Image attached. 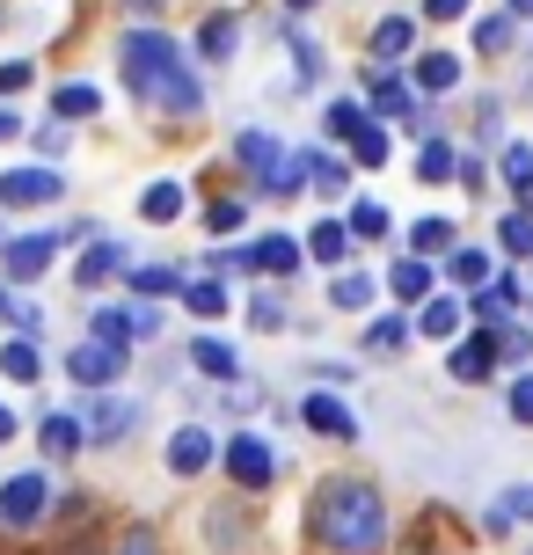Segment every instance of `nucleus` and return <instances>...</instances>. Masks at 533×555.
Segmentation results:
<instances>
[{
    "label": "nucleus",
    "mask_w": 533,
    "mask_h": 555,
    "mask_svg": "<svg viewBox=\"0 0 533 555\" xmlns=\"http://www.w3.org/2000/svg\"><path fill=\"white\" fill-rule=\"evenodd\" d=\"M117 66H125V88L140 103H154V111H169V117L205 111V81H197V66L183 59V44H176L169 29H125Z\"/></svg>",
    "instance_id": "1"
},
{
    "label": "nucleus",
    "mask_w": 533,
    "mask_h": 555,
    "mask_svg": "<svg viewBox=\"0 0 533 555\" xmlns=\"http://www.w3.org/2000/svg\"><path fill=\"white\" fill-rule=\"evenodd\" d=\"M308 533L329 555H380V548H388V504H380V490H373V482L337 475V482H322V490H314Z\"/></svg>",
    "instance_id": "2"
},
{
    "label": "nucleus",
    "mask_w": 533,
    "mask_h": 555,
    "mask_svg": "<svg viewBox=\"0 0 533 555\" xmlns=\"http://www.w3.org/2000/svg\"><path fill=\"white\" fill-rule=\"evenodd\" d=\"M234 162L263 183V197H292L300 183H308V154H285L278 132H242L234 139Z\"/></svg>",
    "instance_id": "3"
},
{
    "label": "nucleus",
    "mask_w": 533,
    "mask_h": 555,
    "mask_svg": "<svg viewBox=\"0 0 533 555\" xmlns=\"http://www.w3.org/2000/svg\"><path fill=\"white\" fill-rule=\"evenodd\" d=\"M66 373L81 380V388H117V373H125V344H103V336H88L66 351Z\"/></svg>",
    "instance_id": "4"
},
{
    "label": "nucleus",
    "mask_w": 533,
    "mask_h": 555,
    "mask_svg": "<svg viewBox=\"0 0 533 555\" xmlns=\"http://www.w3.org/2000/svg\"><path fill=\"white\" fill-rule=\"evenodd\" d=\"M44 504H52V482H44V475H8V482H0V519H8V527H37Z\"/></svg>",
    "instance_id": "5"
},
{
    "label": "nucleus",
    "mask_w": 533,
    "mask_h": 555,
    "mask_svg": "<svg viewBox=\"0 0 533 555\" xmlns=\"http://www.w3.org/2000/svg\"><path fill=\"white\" fill-rule=\"evenodd\" d=\"M52 197H58V168H8L0 176V205H15V212L52 205Z\"/></svg>",
    "instance_id": "6"
},
{
    "label": "nucleus",
    "mask_w": 533,
    "mask_h": 555,
    "mask_svg": "<svg viewBox=\"0 0 533 555\" xmlns=\"http://www.w3.org/2000/svg\"><path fill=\"white\" fill-rule=\"evenodd\" d=\"M271 468H278V461H271V446L256 439V431L226 439V475H234L242 490H263V482H271Z\"/></svg>",
    "instance_id": "7"
},
{
    "label": "nucleus",
    "mask_w": 533,
    "mask_h": 555,
    "mask_svg": "<svg viewBox=\"0 0 533 555\" xmlns=\"http://www.w3.org/2000/svg\"><path fill=\"white\" fill-rule=\"evenodd\" d=\"M300 416H308V431H322V439H359V416L343 410L337 395H308Z\"/></svg>",
    "instance_id": "8"
},
{
    "label": "nucleus",
    "mask_w": 533,
    "mask_h": 555,
    "mask_svg": "<svg viewBox=\"0 0 533 555\" xmlns=\"http://www.w3.org/2000/svg\"><path fill=\"white\" fill-rule=\"evenodd\" d=\"M58 256V234H23V242H8V278H44Z\"/></svg>",
    "instance_id": "9"
},
{
    "label": "nucleus",
    "mask_w": 533,
    "mask_h": 555,
    "mask_svg": "<svg viewBox=\"0 0 533 555\" xmlns=\"http://www.w3.org/2000/svg\"><path fill=\"white\" fill-rule=\"evenodd\" d=\"M169 468L176 475H205L212 468V431H205V424H183V431L169 439Z\"/></svg>",
    "instance_id": "10"
},
{
    "label": "nucleus",
    "mask_w": 533,
    "mask_h": 555,
    "mask_svg": "<svg viewBox=\"0 0 533 555\" xmlns=\"http://www.w3.org/2000/svg\"><path fill=\"white\" fill-rule=\"evenodd\" d=\"M460 314H468L460 300H439V293H424V300H417V322H410V330L431 336V344H446V336H460Z\"/></svg>",
    "instance_id": "11"
},
{
    "label": "nucleus",
    "mask_w": 533,
    "mask_h": 555,
    "mask_svg": "<svg viewBox=\"0 0 533 555\" xmlns=\"http://www.w3.org/2000/svg\"><path fill=\"white\" fill-rule=\"evenodd\" d=\"M249 271L292 278V271H300V242H292V234H263V242H256V249H249Z\"/></svg>",
    "instance_id": "12"
},
{
    "label": "nucleus",
    "mask_w": 533,
    "mask_h": 555,
    "mask_svg": "<svg viewBox=\"0 0 533 555\" xmlns=\"http://www.w3.org/2000/svg\"><path fill=\"white\" fill-rule=\"evenodd\" d=\"M490 359H497V336L482 330V336H468V344H453V380H490Z\"/></svg>",
    "instance_id": "13"
},
{
    "label": "nucleus",
    "mask_w": 533,
    "mask_h": 555,
    "mask_svg": "<svg viewBox=\"0 0 533 555\" xmlns=\"http://www.w3.org/2000/svg\"><path fill=\"white\" fill-rule=\"evenodd\" d=\"M511 300H519V278H497V285H476V307H468V314H476L482 330H497L511 314Z\"/></svg>",
    "instance_id": "14"
},
{
    "label": "nucleus",
    "mask_w": 533,
    "mask_h": 555,
    "mask_svg": "<svg viewBox=\"0 0 533 555\" xmlns=\"http://www.w3.org/2000/svg\"><path fill=\"white\" fill-rule=\"evenodd\" d=\"M191 365L205 373V380H234V373H242V365H234V344H220V336H197Z\"/></svg>",
    "instance_id": "15"
},
{
    "label": "nucleus",
    "mask_w": 533,
    "mask_h": 555,
    "mask_svg": "<svg viewBox=\"0 0 533 555\" xmlns=\"http://www.w3.org/2000/svg\"><path fill=\"white\" fill-rule=\"evenodd\" d=\"M417 88H424V95H446V88H460V59H453V52H424V59H417Z\"/></svg>",
    "instance_id": "16"
},
{
    "label": "nucleus",
    "mask_w": 533,
    "mask_h": 555,
    "mask_svg": "<svg viewBox=\"0 0 533 555\" xmlns=\"http://www.w3.org/2000/svg\"><path fill=\"white\" fill-rule=\"evenodd\" d=\"M117 271H125V249H117V242H95V249H88L81 263H74V278H81L88 293H95L103 278H117Z\"/></svg>",
    "instance_id": "17"
},
{
    "label": "nucleus",
    "mask_w": 533,
    "mask_h": 555,
    "mask_svg": "<svg viewBox=\"0 0 533 555\" xmlns=\"http://www.w3.org/2000/svg\"><path fill=\"white\" fill-rule=\"evenodd\" d=\"M388 293L394 300H424V293H431V263H424V256H402L388 271Z\"/></svg>",
    "instance_id": "18"
},
{
    "label": "nucleus",
    "mask_w": 533,
    "mask_h": 555,
    "mask_svg": "<svg viewBox=\"0 0 533 555\" xmlns=\"http://www.w3.org/2000/svg\"><path fill=\"white\" fill-rule=\"evenodd\" d=\"M140 220H154V227L183 220V183H146V197H140Z\"/></svg>",
    "instance_id": "19"
},
{
    "label": "nucleus",
    "mask_w": 533,
    "mask_h": 555,
    "mask_svg": "<svg viewBox=\"0 0 533 555\" xmlns=\"http://www.w3.org/2000/svg\"><path fill=\"white\" fill-rule=\"evenodd\" d=\"M132 424H140V410H132V402H125V395H117V402H103V410H95V424H88V439H125V431H132Z\"/></svg>",
    "instance_id": "20"
},
{
    "label": "nucleus",
    "mask_w": 533,
    "mask_h": 555,
    "mask_svg": "<svg viewBox=\"0 0 533 555\" xmlns=\"http://www.w3.org/2000/svg\"><path fill=\"white\" fill-rule=\"evenodd\" d=\"M37 439H44V453H52V461H66V453H81V424H74V416H44V424H37Z\"/></svg>",
    "instance_id": "21"
},
{
    "label": "nucleus",
    "mask_w": 533,
    "mask_h": 555,
    "mask_svg": "<svg viewBox=\"0 0 533 555\" xmlns=\"http://www.w3.org/2000/svg\"><path fill=\"white\" fill-rule=\"evenodd\" d=\"M410 44H417V23L410 15H388V23L373 29V59H402Z\"/></svg>",
    "instance_id": "22"
},
{
    "label": "nucleus",
    "mask_w": 533,
    "mask_h": 555,
    "mask_svg": "<svg viewBox=\"0 0 533 555\" xmlns=\"http://www.w3.org/2000/svg\"><path fill=\"white\" fill-rule=\"evenodd\" d=\"M365 95H373V117H410V88L394 81V74H373Z\"/></svg>",
    "instance_id": "23"
},
{
    "label": "nucleus",
    "mask_w": 533,
    "mask_h": 555,
    "mask_svg": "<svg viewBox=\"0 0 533 555\" xmlns=\"http://www.w3.org/2000/svg\"><path fill=\"white\" fill-rule=\"evenodd\" d=\"M95 111H103V95H95L88 81H66L52 95V117H95Z\"/></svg>",
    "instance_id": "24"
},
{
    "label": "nucleus",
    "mask_w": 533,
    "mask_h": 555,
    "mask_svg": "<svg viewBox=\"0 0 533 555\" xmlns=\"http://www.w3.org/2000/svg\"><path fill=\"white\" fill-rule=\"evenodd\" d=\"M95 336H103V344H132V336H140V307H103V314H95Z\"/></svg>",
    "instance_id": "25"
},
{
    "label": "nucleus",
    "mask_w": 533,
    "mask_h": 555,
    "mask_svg": "<svg viewBox=\"0 0 533 555\" xmlns=\"http://www.w3.org/2000/svg\"><path fill=\"white\" fill-rule=\"evenodd\" d=\"M417 176H424V183H446V176H460V162H453V146H446V139H424Z\"/></svg>",
    "instance_id": "26"
},
{
    "label": "nucleus",
    "mask_w": 533,
    "mask_h": 555,
    "mask_svg": "<svg viewBox=\"0 0 533 555\" xmlns=\"http://www.w3.org/2000/svg\"><path fill=\"white\" fill-rule=\"evenodd\" d=\"M308 249H314V263H343V249H351V227L322 220V227L308 234Z\"/></svg>",
    "instance_id": "27"
},
{
    "label": "nucleus",
    "mask_w": 533,
    "mask_h": 555,
    "mask_svg": "<svg viewBox=\"0 0 533 555\" xmlns=\"http://www.w3.org/2000/svg\"><path fill=\"white\" fill-rule=\"evenodd\" d=\"M476 52H482V59L511 52V8H505V15H482V23H476Z\"/></svg>",
    "instance_id": "28"
},
{
    "label": "nucleus",
    "mask_w": 533,
    "mask_h": 555,
    "mask_svg": "<svg viewBox=\"0 0 533 555\" xmlns=\"http://www.w3.org/2000/svg\"><path fill=\"white\" fill-rule=\"evenodd\" d=\"M505 183L519 197H533V146H526V139H511V146H505Z\"/></svg>",
    "instance_id": "29"
},
{
    "label": "nucleus",
    "mask_w": 533,
    "mask_h": 555,
    "mask_svg": "<svg viewBox=\"0 0 533 555\" xmlns=\"http://www.w3.org/2000/svg\"><path fill=\"white\" fill-rule=\"evenodd\" d=\"M351 154H359L365 168H388V132H380V117H365L359 139H351Z\"/></svg>",
    "instance_id": "30"
},
{
    "label": "nucleus",
    "mask_w": 533,
    "mask_h": 555,
    "mask_svg": "<svg viewBox=\"0 0 533 555\" xmlns=\"http://www.w3.org/2000/svg\"><path fill=\"white\" fill-rule=\"evenodd\" d=\"M132 293H140V300H161V293H183V278H176L169 263H146V271H132Z\"/></svg>",
    "instance_id": "31"
},
{
    "label": "nucleus",
    "mask_w": 533,
    "mask_h": 555,
    "mask_svg": "<svg viewBox=\"0 0 533 555\" xmlns=\"http://www.w3.org/2000/svg\"><path fill=\"white\" fill-rule=\"evenodd\" d=\"M446 271H453V285H490V256L482 249H453Z\"/></svg>",
    "instance_id": "32"
},
{
    "label": "nucleus",
    "mask_w": 533,
    "mask_h": 555,
    "mask_svg": "<svg viewBox=\"0 0 533 555\" xmlns=\"http://www.w3.org/2000/svg\"><path fill=\"white\" fill-rule=\"evenodd\" d=\"M388 205H373V197H359V205H351V234H365V242H380V234H388Z\"/></svg>",
    "instance_id": "33"
},
{
    "label": "nucleus",
    "mask_w": 533,
    "mask_h": 555,
    "mask_svg": "<svg viewBox=\"0 0 533 555\" xmlns=\"http://www.w3.org/2000/svg\"><path fill=\"white\" fill-rule=\"evenodd\" d=\"M0 373H8V380H37V351H29V336H15V344H8V351H0Z\"/></svg>",
    "instance_id": "34"
},
{
    "label": "nucleus",
    "mask_w": 533,
    "mask_h": 555,
    "mask_svg": "<svg viewBox=\"0 0 533 555\" xmlns=\"http://www.w3.org/2000/svg\"><path fill=\"white\" fill-rule=\"evenodd\" d=\"M183 307L212 322V314H226V293H220V285H212V278H197V285H183Z\"/></svg>",
    "instance_id": "35"
},
{
    "label": "nucleus",
    "mask_w": 533,
    "mask_h": 555,
    "mask_svg": "<svg viewBox=\"0 0 533 555\" xmlns=\"http://www.w3.org/2000/svg\"><path fill=\"white\" fill-rule=\"evenodd\" d=\"M234 44H242L234 15H212V23H205V59H234Z\"/></svg>",
    "instance_id": "36"
},
{
    "label": "nucleus",
    "mask_w": 533,
    "mask_h": 555,
    "mask_svg": "<svg viewBox=\"0 0 533 555\" xmlns=\"http://www.w3.org/2000/svg\"><path fill=\"white\" fill-rule=\"evenodd\" d=\"M410 249H417V256L453 249V220H417V227H410Z\"/></svg>",
    "instance_id": "37"
},
{
    "label": "nucleus",
    "mask_w": 533,
    "mask_h": 555,
    "mask_svg": "<svg viewBox=\"0 0 533 555\" xmlns=\"http://www.w3.org/2000/svg\"><path fill=\"white\" fill-rule=\"evenodd\" d=\"M497 242H505L511 256H533V220H526V212H511V220L497 227Z\"/></svg>",
    "instance_id": "38"
},
{
    "label": "nucleus",
    "mask_w": 533,
    "mask_h": 555,
    "mask_svg": "<svg viewBox=\"0 0 533 555\" xmlns=\"http://www.w3.org/2000/svg\"><path fill=\"white\" fill-rule=\"evenodd\" d=\"M242 220H249V205H242V197H220V205L205 212V227H212V234H234Z\"/></svg>",
    "instance_id": "39"
},
{
    "label": "nucleus",
    "mask_w": 533,
    "mask_h": 555,
    "mask_svg": "<svg viewBox=\"0 0 533 555\" xmlns=\"http://www.w3.org/2000/svg\"><path fill=\"white\" fill-rule=\"evenodd\" d=\"M359 125H365L359 103H329V139H359Z\"/></svg>",
    "instance_id": "40"
},
{
    "label": "nucleus",
    "mask_w": 533,
    "mask_h": 555,
    "mask_svg": "<svg viewBox=\"0 0 533 555\" xmlns=\"http://www.w3.org/2000/svg\"><path fill=\"white\" fill-rule=\"evenodd\" d=\"M365 300H373V278H365V271H343L337 278V307H365Z\"/></svg>",
    "instance_id": "41"
},
{
    "label": "nucleus",
    "mask_w": 533,
    "mask_h": 555,
    "mask_svg": "<svg viewBox=\"0 0 533 555\" xmlns=\"http://www.w3.org/2000/svg\"><path fill=\"white\" fill-rule=\"evenodd\" d=\"M365 344H373V351H402V344H410V322H373Z\"/></svg>",
    "instance_id": "42"
},
{
    "label": "nucleus",
    "mask_w": 533,
    "mask_h": 555,
    "mask_svg": "<svg viewBox=\"0 0 533 555\" xmlns=\"http://www.w3.org/2000/svg\"><path fill=\"white\" fill-rule=\"evenodd\" d=\"M308 183H322V191H343V162H329V154H308Z\"/></svg>",
    "instance_id": "43"
},
{
    "label": "nucleus",
    "mask_w": 533,
    "mask_h": 555,
    "mask_svg": "<svg viewBox=\"0 0 533 555\" xmlns=\"http://www.w3.org/2000/svg\"><path fill=\"white\" fill-rule=\"evenodd\" d=\"M285 44H292V59H300V74L314 81V74H322V52H314V44L300 37V29H285Z\"/></svg>",
    "instance_id": "44"
},
{
    "label": "nucleus",
    "mask_w": 533,
    "mask_h": 555,
    "mask_svg": "<svg viewBox=\"0 0 533 555\" xmlns=\"http://www.w3.org/2000/svg\"><path fill=\"white\" fill-rule=\"evenodd\" d=\"M511 416H519V424H533V373H519V380H511Z\"/></svg>",
    "instance_id": "45"
},
{
    "label": "nucleus",
    "mask_w": 533,
    "mask_h": 555,
    "mask_svg": "<svg viewBox=\"0 0 533 555\" xmlns=\"http://www.w3.org/2000/svg\"><path fill=\"white\" fill-rule=\"evenodd\" d=\"M29 81H37V74H29L23 59H15V66H0V95H23V88H29Z\"/></svg>",
    "instance_id": "46"
},
{
    "label": "nucleus",
    "mask_w": 533,
    "mask_h": 555,
    "mask_svg": "<svg viewBox=\"0 0 533 555\" xmlns=\"http://www.w3.org/2000/svg\"><path fill=\"white\" fill-rule=\"evenodd\" d=\"M249 322H256V330H285V307H278V300H256Z\"/></svg>",
    "instance_id": "47"
},
{
    "label": "nucleus",
    "mask_w": 533,
    "mask_h": 555,
    "mask_svg": "<svg viewBox=\"0 0 533 555\" xmlns=\"http://www.w3.org/2000/svg\"><path fill=\"white\" fill-rule=\"evenodd\" d=\"M117 555H161V541H154V533H125V541H117Z\"/></svg>",
    "instance_id": "48"
},
{
    "label": "nucleus",
    "mask_w": 533,
    "mask_h": 555,
    "mask_svg": "<svg viewBox=\"0 0 533 555\" xmlns=\"http://www.w3.org/2000/svg\"><path fill=\"white\" fill-rule=\"evenodd\" d=\"M453 15H468V0H431V23H453Z\"/></svg>",
    "instance_id": "49"
},
{
    "label": "nucleus",
    "mask_w": 533,
    "mask_h": 555,
    "mask_svg": "<svg viewBox=\"0 0 533 555\" xmlns=\"http://www.w3.org/2000/svg\"><path fill=\"white\" fill-rule=\"evenodd\" d=\"M23 132V125H15V111H0V139H15Z\"/></svg>",
    "instance_id": "50"
},
{
    "label": "nucleus",
    "mask_w": 533,
    "mask_h": 555,
    "mask_svg": "<svg viewBox=\"0 0 533 555\" xmlns=\"http://www.w3.org/2000/svg\"><path fill=\"white\" fill-rule=\"evenodd\" d=\"M8 439H15V416H8V410H0V446H8Z\"/></svg>",
    "instance_id": "51"
},
{
    "label": "nucleus",
    "mask_w": 533,
    "mask_h": 555,
    "mask_svg": "<svg viewBox=\"0 0 533 555\" xmlns=\"http://www.w3.org/2000/svg\"><path fill=\"white\" fill-rule=\"evenodd\" d=\"M8 314H15V300H8V285H0V322H8Z\"/></svg>",
    "instance_id": "52"
},
{
    "label": "nucleus",
    "mask_w": 533,
    "mask_h": 555,
    "mask_svg": "<svg viewBox=\"0 0 533 555\" xmlns=\"http://www.w3.org/2000/svg\"><path fill=\"white\" fill-rule=\"evenodd\" d=\"M505 8H511V15H533V0H505Z\"/></svg>",
    "instance_id": "53"
},
{
    "label": "nucleus",
    "mask_w": 533,
    "mask_h": 555,
    "mask_svg": "<svg viewBox=\"0 0 533 555\" xmlns=\"http://www.w3.org/2000/svg\"><path fill=\"white\" fill-rule=\"evenodd\" d=\"M292 8H314V0H292Z\"/></svg>",
    "instance_id": "54"
}]
</instances>
